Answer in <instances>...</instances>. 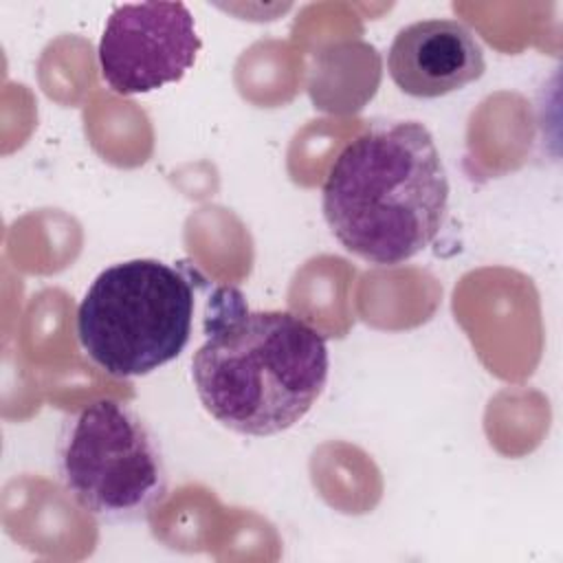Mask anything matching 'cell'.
I'll return each mask as SVG.
<instances>
[{"mask_svg": "<svg viewBox=\"0 0 563 563\" xmlns=\"http://www.w3.org/2000/svg\"><path fill=\"white\" fill-rule=\"evenodd\" d=\"M213 301L207 339L191 358L202 407L242 435L290 429L328 385L325 336L292 312L249 310L235 288H220Z\"/></svg>", "mask_w": 563, "mask_h": 563, "instance_id": "cell-1", "label": "cell"}, {"mask_svg": "<svg viewBox=\"0 0 563 563\" xmlns=\"http://www.w3.org/2000/svg\"><path fill=\"white\" fill-rule=\"evenodd\" d=\"M449 194L429 128L409 119L378 121L330 165L321 211L345 251L374 266H398L438 238Z\"/></svg>", "mask_w": 563, "mask_h": 563, "instance_id": "cell-2", "label": "cell"}, {"mask_svg": "<svg viewBox=\"0 0 563 563\" xmlns=\"http://www.w3.org/2000/svg\"><path fill=\"white\" fill-rule=\"evenodd\" d=\"M196 312L191 275L139 257L103 268L77 308V339L103 372L145 376L187 347Z\"/></svg>", "mask_w": 563, "mask_h": 563, "instance_id": "cell-3", "label": "cell"}, {"mask_svg": "<svg viewBox=\"0 0 563 563\" xmlns=\"http://www.w3.org/2000/svg\"><path fill=\"white\" fill-rule=\"evenodd\" d=\"M55 466L73 501L101 523L147 521L169 493L163 446L125 402L97 398L59 429Z\"/></svg>", "mask_w": 563, "mask_h": 563, "instance_id": "cell-4", "label": "cell"}, {"mask_svg": "<svg viewBox=\"0 0 563 563\" xmlns=\"http://www.w3.org/2000/svg\"><path fill=\"white\" fill-rule=\"evenodd\" d=\"M200 51L185 2H125L106 20L97 59L117 95H145L180 81Z\"/></svg>", "mask_w": 563, "mask_h": 563, "instance_id": "cell-5", "label": "cell"}, {"mask_svg": "<svg viewBox=\"0 0 563 563\" xmlns=\"http://www.w3.org/2000/svg\"><path fill=\"white\" fill-rule=\"evenodd\" d=\"M387 70L405 95L435 99L477 81L486 70V59L479 40L464 22L429 18L394 35Z\"/></svg>", "mask_w": 563, "mask_h": 563, "instance_id": "cell-6", "label": "cell"}]
</instances>
